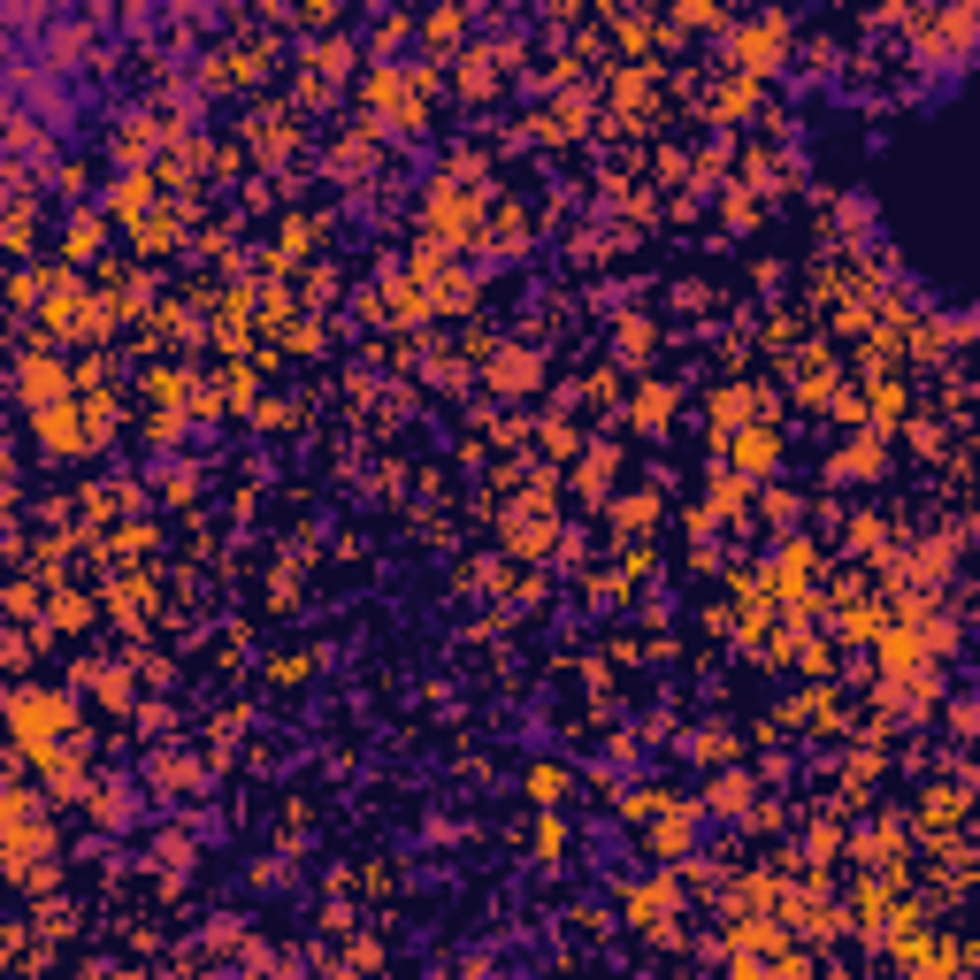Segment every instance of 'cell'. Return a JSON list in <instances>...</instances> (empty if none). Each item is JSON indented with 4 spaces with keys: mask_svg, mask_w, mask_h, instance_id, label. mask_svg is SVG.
I'll use <instances>...</instances> for the list:
<instances>
[{
    "mask_svg": "<svg viewBox=\"0 0 980 980\" xmlns=\"http://www.w3.org/2000/svg\"><path fill=\"white\" fill-rule=\"evenodd\" d=\"M62 392V376L46 368V361H31V376H23V398H54Z\"/></svg>",
    "mask_w": 980,
    "mask_h": 980,
    "instance_id": "6da1fadb",
    "label": "cell"
},
{
    "mask_svg": "<svg viewBox=\"0 0 980 980\" xmlns=\"http://www.w3.org/2000/svg\"><path fill=\"white\" fill-rule=\"evenodd\" d=\"M736 452H744V460H751V467H767V460H774V437H767V429H751V437H744V444H736Z\"/></svg>",
    "mask_w": 980,
    "mask_h": 980,
    "instance_id": "7a4b0ae2",
    "label": "cell"
}]
</instances>
